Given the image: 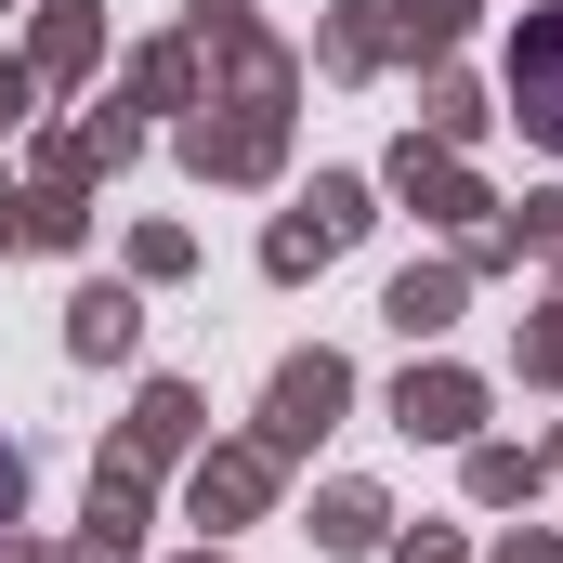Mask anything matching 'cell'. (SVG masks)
<instances>
[{"label":"cell","instance_id":"obj_1","mask_svg":"<svg viewBox=\"0 0 563 563\" xmlns=\"http://www.w3.org/2000/svg\"><path fill=\"white\" fill-rule=\"evenodd\" d=\"M0 485H13V472H0Z\"/></svg>","mask_w":563,"mask_h":563}]
</instances>
